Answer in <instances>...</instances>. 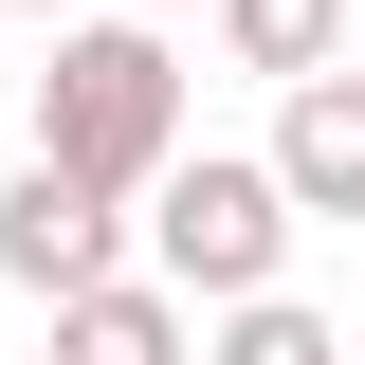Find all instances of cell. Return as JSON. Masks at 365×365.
<instances>
[{
  "label": "cell",
  "mask_w": 365,
  "mask_h": 365,
  "mask_svg": "<svg viewBox=\"0 0 365 365\" xmlns=\"http://www.w3.org/2000/svg\"><path fill=\"white\" fill-rule=\"evenodd\" d=\"M146 19H182V0H146Z\"/></svg>",
  "instance_id": "9c48e42d"
},
{
  "label": "cell",
  "mask_w": 365,
  "mask_h": 365,
  "mask_svg": "<svg viewBox=\"0 0 365 365\" xmlns=\"http://www.w3.org/2000/svg\"><path fill=\"white\" fill-rule=\"evenodd\" d=\"M201 347H220V365H329V311H292V292L256 274V292H220V311H201Z\"/></svg>",
  "instance_id": "52a82bcc"
},
{
  "label": "cell",
  "mask_w": 365,
  "mask_h": 365,
  "mask_svg": "<svg viewBox=\"0 0 365 365\" xmlns=\"http://www.w3.org/2000/svg\"><path fill=\"white\" fill-rule=\"evenodd\" d=\"M110 237H128V201H110V182H73L37 146V165L0 182V292H73L91 256H110Z\"/></svg>",
  "instance_id": "277c9868"
},
{
  "label": "cell",
  "mask_w": 365,
  "mask_h": 365,
  "mask_svg": "<svg viewBox=\"0 0 365 365\" xmlns=\"http://www.w3.org/2000/svg\"><path fill=\"white\" fill-rule=\"evenodd\" d=\"M37 311H55V347H91V365H165L182 329H201V311L165 292V274H110V256H91L73 292H37Z\"/></svg>",
  "instance_id": "5b68a950"
},
{
  "label": "cell",
  "mask_w": 365,
  "mask_h": 365,
  "mask_svg": "<svg viewBox=\"0 0 365 365\" xmlns=\"http://www.w3.org/2000/svg\"><path fill=\"white\" fill-rule=\"evenodd\" d=\"M19 19H73V0H19Z\"/></svg>",
  "instance_id": "ba28073f"
},
{
  "label": "cell",
  "mask_w": 365,
  "mask_h": 365,
  "mask_svg": "<svg viewBox=\"0 0 365 365\" xmlns=\"http://www.w3.org/2000/svg\"><path fill=\"white\" fill-rule=\"evenodd\" d=\"M128 201H146V256H165V292H182V311H220V292H256V274L292 256V201H274V165H256V146H165Z\"/></svg>",
  "instance_id": "7a4b0ae2"
},
{
  "label": "cell",
  "mask_w": 365,
  "mask_h": 365,
  "mask_svg": "<svg viewBox=\"0 0 365 365\" xmlns=\"http://www.w3.org/2000/svg\"><path fill=\"white\" fill-rule=\"evenodd\" d=\"M274 201L292 220H365V73L347 55H311V73H274Z\"/></svg>",
  "instance_id": "3957f363"
},
{
  "label": "cell",
  "mask_w": 365,
  "mask_h": 365,
  "mask_svg": "<svg viewBox=\"0 0 365 365\" xmlns=\"http://www.w3.org/2000/svg\"><path fill=\"white\" fill-rule=\"evenodd\" d=\"M220 19L237 73H311V55H347V0H201Z\"/></svg>",
  "instance_id": "8992f818"
},
{
  "label": "cell",
  "mask_w": 365,
  "mask_h": 365,
  "mask_svg": "<svg viewBox=\"0 0 365 365\" xmlns=\"http://www.w3.org/2000/svg\"><path fill=\"white\" fill-rule=\"evenodd\" d=\"M37 146H55L73 182H110V201L182 146V55H165V19H146V0L55 37V73H37Z\"/></svg>",
  "instance_id": "6da1fadb"
}]
</instances>
